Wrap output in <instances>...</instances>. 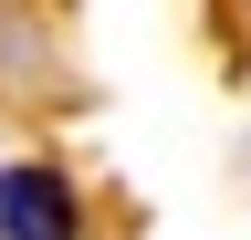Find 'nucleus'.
I'll use <instances>...</instances> for the list:
<instances>
[{
    "label": "nucleus",
    "mask_w": 251,
    "mask_h": 240,
    "mask_svg": "<svg viewBox=\"0 0 251 240\" xmlns=\"http://www.w3.org/2000/svg\"><path fill=\"white\" fill-rule=\"evenodd\" d=\"M0 240H84V198L52 157H11L0 167Z\"/></svg>",
    "instance_id": "nucleus-1"
},
{
    "label": "nucleus",
    "mask_w": 251,
    "mask_h": 240,
    "mask_svg": "<svg viewBox=\"0 0 251 240\" xmlns=\"http://www.w3.org/2000/svg\"><path fill=\"white\" fill-rule=\"evenodd\" d=\"M241 11H251V0H241Z\"/></svg>",
    "instance_id": "nucleus-2"
}]
</instances>
